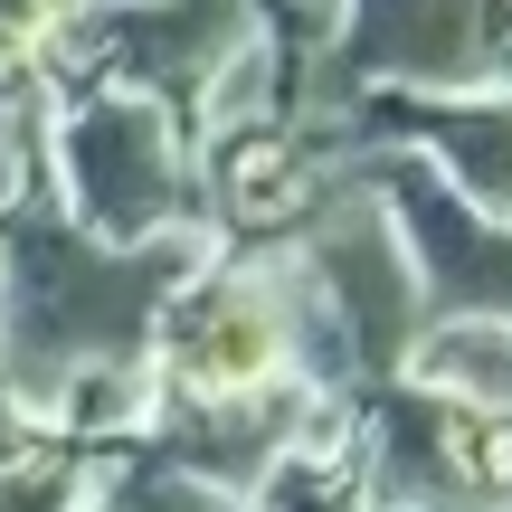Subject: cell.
<instances>
[{
  "instance_id": "1",
  "label": "cell",
  "mask_w": 512,
  "mask_h": 512,
  "mask_svg": "<svg viewBox=\"0 0 512 512\" xmlns=\"http://www.w3.org/2000/svg\"><path fill=\"white\" fill-rule=\"evenodd\" d=\"M219 238H162V247H105L67 228L48 200H29L0 228V389L48 437L57 399L105 370H152L162 304L200 275Z\"/></svg>"
},
{
  "instance_id": "2",
  "label": "cell",
  "mask_w": 512,
  "mask_h": 512,
  "mask_svg": "<svg viewBox=\"0 0 512 512\" xmlns=\"http://www.w3.org/2000/svg\"><path fill=\"white\" fill-rule=\"evenodd\" d=\"M152 389H162V408H228V399H275V389H313L342 408L351 370L285 247H209L200 275L162 304Z\"/></svg>"
},
{
  "instance_id": "3",
  "label": "cell",
  "mask_w": 512,
  "mask_h": 512,
  "mask_svg": "<svg viewBox=\"0 0 512 512\" xmlns=\"http://www.w3.org/2000/svg\"><path fill=\"white\" fill-rule=\"evenodd\" d=\"M38 190L67 228L105 247H162V238H209V181L200 143L181 114L124 86H57L48 143H38Z\"/></svg>"
},
{
  "instance_id": "4",
  "label": "cell",
  "mask_w": 512,
  "mask_h": 512,
  "mask_svg": "<svg viewBox=\"0 0 512 512\" xmlns=\"http://www.w3.org/2000/svg\"><path fill=\"white\" fill-rule=\"evenodd\" d=\"M342 456L370 512H503L512 427L418 380H370L342 399Z\"/></svg>"
},
{
  "instance_id": "5",
  "label": "cell",
  "mask_w": 512,
  "mask_h": 512,
  "mask_svg": "<svg viewBox=\"0 0 512 512\" xmlns=\"http://www.w3.org/2000/svg\"><path fill=\"white\" fill-rule=\"evenodd\" d=\"M313 86L361 105V95H484L512 86V0H342L332 57Z\"/></svg>"
},
{
  "instance_id": "6",
  "label": "cell",
  "mask_w": 512,
  "mask_h": 512,
  "mask_svg": "<svg viewBox=\"0 0 512 512\" xmlns=\"http://www.w3.org/2000/svg\"><path fill=\"white\" fill-rule=\"evenodd\" d=\"M370 190H380V209L408 238V266H418L427 313L512 323V228L503 219H475L437 171H418L408 152H380V143H370Z\"/></svg>"
},
{
  "instance_id": "7",
  "label": "cell",
  "mask_w": 512,
  "mask_h": 512,
  "mask_svg": "<svg viewBox=\"0 0 512 512\" xmlns=\"http://www.w3.org/2000/svg\"><path fill=\"white\" fill-rule=\"evenodd\" d=\"M361 143L380 152H408L418 171H437L475 219H503L512 228V86H484V95H361Z\"/></svg>"
},
{
  "instance_id": "8",
  "label": "cell",
  "mask_w": 512,
  "mask_h": 512,
  "mask_svg": "<svg viewBox=\"0 0 512 512\" xmlns=\"http://www.w3.org/2000/svg\"><path fill=\"white\" fill-rule=\"evenodd\" d=\"M399 380L437 389V399H465L484 418L512 427V323H475V313H427V332L408 342Z\"/></svg>"
},
{
  "instance_id": "9",
  "label": "cell",
  "mask_w": 512,
  "mask_h": 512,
  "mask_svg": "<svg viewBox=\"0 0 512 512\" xmlns=\"http://www.w3.org/2000/svg\"><path fill=\"white\" fill-rule=\"evenodd\" d=\"M86 0H0V86H57Z\"/></svg>"
},
{
  "instance_id": "10",
  "label": "cell",
  "mask_w": 512,
  "mask_h": 512,
  "mask_svg": "<svg viewBox=\"0 0 512 512\" xmlns=\"http://www.w3.org/2000/svg\"><path fill=\"white\" fill-rule=\"evenodd\" d=\"M247 512H370V503H361V484H351V456L323 437V446H294L247 494Z\"/></svg>"
},
{
  "instance_id": "11",
  "label": "cell",
  "mask_w": 512,
  "mask_h": 512,
  "mask_svg": "<svg viewBox=\"0 0 512 512\" xmlns=\"http://www.w3.org/2000/svg\"><path fill=\"white\" fill-rule=\"evenodd\" d=\"M29 446H38V427H29V408H19L10 389H0V465H19V456H29Z\"/></svg>"
},
{
  "instance_id": "12",
  "label": "cell",
  "mask_w": 512,
  "mask_h": 512,
  "mask_svg": "<svg viewBox=\"0 0 512 512\" xmlns=\"http://www.w3.org/2000/svg\"><path fill=\"white\" fill-rule=\"evenodd\" d=\"M503 512H512V475H503Z\"/></svg>"
},
{
  "instance_id": "13",
  "label": "cell",
  "mask_w": 512,
  "mask_h": 512,
  "mask_svg": "<svg viewBox=\"0 0 512 512\" xmlns=\"http://www.w3.org/2000/svg\"><path fill=\"white\" fill-rule=\"evenodd\" d=\"M0 228H10V219H0Z\"/></svg>"
},
{
  "instance_id": "14",
  "label": "cell",
  "mask_w": 512,
  "mask_h": 512,
  "mask_svg": "<svg viewBox=\"0 0 512 512\" xmlns=\"http://www.w3.org/2000/svg\"><path fill=\"white\" fill-rule=\"evenodd\" d=\"M105 10H114V0H105Z\"/></svg>"
}]
</instances>
